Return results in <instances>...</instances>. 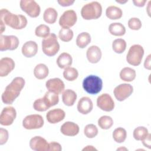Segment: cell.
Returning <instances> with one entry per match:
<instances>
[{
    "instance_id": "obj_7",
    "label": "cell",
    "mask_w": 151,
    "mask_h": 151,
    "mask_svg": "<svg viewBox=\"0 0 151 151\" xmlns=\"http://www.w3.org/2000/svg\"><path fill=\"white\" fill-rule=\"evenodd\" d=\"M19 6L21 9L31 18H36L40 14L41 8L34 0H21Z\"/></svg>"
},
{
    "instance_id": "obj_17",
    "label": "cell",
    "mask_w": 151,
    "mask_h": 151,
    "mask_svg": "<svg viewBox=\"0 0 151 151\" xmlns=\"http://www.w3.org/2000/svg\"><path fill=\"white\" fill-rule=\"evenodd\" d=\"M65 116V111L61 109H52L46 114L47 121L51 124L58 123L64 119Z\"/></svg>"
},
{
    "instance_id": "obj_2",
    "label": "cell",
    "mask_w": 151,
    "mask_h": 151,
    "mask_svg": "<svg viewBox=\"0 0 151 151\" xmlns=\"http://www.w3.org/2000/svg\"><path fill=\"white\" fill-rule=\"evenodd\" d=\"M27 18L22 15L11 13L8 9L2 8L0 11V24L6 25L15 29H22L27 25Z\"/></svg>"
},
{
    "instance_id": "obj_49",
    "label": "cell",
    "mask_w": 151,
    "mask_h": 151,
    "mask_svg": "<svg viewBox=\"0 0 151 151\" xmlns=\"http://www.w3.org/2000/svg\"><path fill=\"white\" fill-rule=\"evenodd\" d=\"M127 150V149H126V148H125V147H120V148H118L117 149V150Z\"/></svg>"
},
{
    "instance_id": "obj_8",
    "label": "cell",
    "mask_w": 151,
    "mask_h": 151,
    "mask_svg": "<svg viewBox=\"0 0 151 151\" xmlns=\"http://www.w3.org/2000/svg\"><path fill=\"white\" fill-rule=\"evenodd\" d=\"M44 124L43 117L38 114L28 115L22 121V126L27 130L40 129L43 126Z\"/></svg>"
},
{
    "instance_id": "obj_28",
    "label": "cell",
    "mask_w": 151,
    "mask_h": 151,
    "mask_svg": "<svg viewBox=\"0 0 151 151\" xmlns=\"http://www.w3.org/2000/svg\"><path fill=\"white\" fill-rule=\"evenodd\" d=\"M109 32L114 36H123L126 33L125 27L120 22H114L109 27Z\"/></svg>"
},
{
    "instance_id": "obj_40",
    "label": "cell",
    "mask_w": 151,
    "mask_h": 151,
    "mask_svg": "<svg viewBox=\"0 0 151 151\" xmlns=\"http://www.w3.org/2000/svg\"><path fill=\"white\" fill-rule=\"evenodd\" d=\"M142 26V24L140 19L138 18H131L128 21V27L132 30H139Z\"/></svg>"
},
{
    "instance_id": "obj_6",
    "label": "cell",
    "mask_w": 151,
    "mask_h": 151,
    "mask_svg": "<svg viewBox=\"0 0 151 151\" xmlns=\"http://www.w3.org/2000/svg\"><path fill=\"white\" fill-rule=\"evenodd\" d=\"M144 55V49L143 47L139 44H134L132 45L127 54V62L133 65L137 66L140 64Z\"/></svg>"
},
{
    "instance_id": "obj_33",
    "label": "cell",
    "mask_w": 151,
    "mask_h": 151,
    "mask_svg": "<svg viewBox=\"0 0 151 151\" xmlns=\"http://www.w3.org/2000/svg\"><path fill=\"white\" fill-rule=\"evenodd\" d=\"M78 76V72L77 70L74 67H68L64 69L63 71L64 78L68 81H73L77 78Z\"/></svg>"
},
{
    "instance_id": "obj_48",
    "label": "cell",
    "mask_w": 151,
    "mask_h": 151,
    "mask_svg": "<svg viewBox=\"0 0 151 151\" xmlns=\"http://www.w3.org/2000/svg\"><path fill=\"white\" fill-rule=\"evenodd\" d=\"M128 1H116V2H118V3H120V4H125V3H126Z\"/></svg>"
},
{
    "instance_id": "obj_29",
    "label": "cell",
    "mask_w": 151,
    "mask_h": 151,
    "mask_svg": "<svg viewBox=\"0 0 151 151\" xmlns=\"http://www.w3.org/2000/svg\"><path fill=\"white\" fill-rule=\"evenodd\" d=\"M91 42V36L87 32H83L78 35L76 38V45L80 48L86 47Z\"/></svg>"
},
{
    "instance_id": "obj_27",
    "label": "cell",
    "mask_w": 151,
    "mask_h": 151,
    "mask_svg": "<svg viewBox=\"0 0 151 151\" xmlns=\"http://www.w3.org/2000/svg\"><path fill=\"white\" fill-rule=\"evenodd\" d=\"M57 16V11L54 8L50 7L45 10L43 14V19L47 24H53L56 22Z\"/></svg>"
},
{
    "instance_id": "obj_41",
    "label": "cell",
    "mask_w": 151,
    "mask_h": 151,
    "mask_svg": "<svg viewBox=\"0 0 151 151\" xmlns=\"http://www.w3.org/2000/svg\"><path fill=\"white\" fill-rule=\"evenodd\" d=\"M8 132L4 128L0 129V145H2L6 143L8 139Z\"/></svg>"
},
{
    "instance_id": "obj_18",
    "label": "cell",
    "mask_w": 151,
    "mask_h": 151,
    "mask_svg": "<svg viewBox=\"0 0 151 151\" xmlns=\"http://www.w3.org/2000/svg\"><path fill=\"white\" fill-rule=\"evenodd\" d=\"M79 130L78 125L72 122H66L60 127L61 133L67 136H75L78 134Z\"/></svg>"
},
{
    "instance_id": "obj_3",
    "label": "cell",
    "mask_w": 151,
    "mask_h": 151,
    "mask_svg": "<svg viewBox=\"0 0 151 151\" xmlns=\"http://www.w3.org/2000/svg\"><path fill=\"white\" fill-rule=\"evenodd\" d=\"M102 14V6L97 1L84 5L81 9V15L84 19L91 20L100 18Z\"/></svg>"
},
{
    "instance_id": "obj_22",
    "label": "cell",
    "mask_w": 151,
    "mask_h": 151,
    "mask_svg": "<svg viewBox=\"0 0 151 151\" xmlns=\"http://www.w3.org/2000/svg\"><path fill=\"white\" fill-rule=\"evenodd\" d=\"M77 96L76 93L71 89H66L63 92L62 101L67 106H72L75 103Z\"/></svg>"
},
{
    "instance_id": "obj_16",
    "label": "cell",
    "mask_w": 151,
    "mask_h": 151,
    "mask_svg": "<svg viewBox=\"0 0 151 151\" xmlns=\"http://www.w3.org/2000/svg\"><path fill=\"white\" fill-rule=\"evenodd\" d=\"M14 61L9 57H4L0 60V76H7L15 68Z\"/></svg>"
},
{
    "instance_id": "obj_31",
    "label": "cell",
    "mask_w": 151,
    "mask_h": 151,
    "mask_svg": "<svg viewBox=\"0 0 151 151\" xmlns=\"http://www.w3.org/2000/svg\"><path fill=\"white\" fill-rule=\"evenodd\" d=\"M43 98L50 108L57 104L59 101L58 94L50 91H48L45 93Z\"/></svg>"
},
{
    "instance_id": "obj_9",
    "label": "cell",
    "mask_w": 151,
    "mask_h": 151,
    "mask_svg": "<svg viewBox=\"0 0 151 151\" xmlns=\"http://www.w3.org/2000/svg\"><path fill=\"white\" fill-rule=\"evenodd\" d=\"M19 41L15 35L0 36V50L1 51L6 50H15L19 45Z\"/></svg>"
},
{
    "instance_id": "obj_1",
    "label": "cell",
    "mask_w": 151,
    "mask_h": 151,
    "mask_svg": "<svg viewBox=\"0 0 151 151\" xmlns=\"http://www.w3.org/2000/svg\"><path fill=\"white\" fill-rule=\"evenodd\" d=\"M25 80L21 77H17L6 87L2 94L1 99L4 103L11 104L19 96L25 86Z\"/></svg>"
},
{
    "instance_id": "obj_10",
    "label": "cell",
    "mask_w": 151,
    "mask_h": 151,
    "mask_svg": "<svg viewBox=\"0 0 151 151\" xmlns=\"http://www.w3.org/2000/svg\"><path fill=\"white\" fill-rule=\"evenodd\" d=\"M133 92V87L127 83H123L116 86L113 93L115 98L119 101H123L128 98Z\"/></svg>"
},
{
    "instance_id": "obj_37",
    "label": "cell",
    "mask_w": 151,
    "mask_h": 151,
    "mask_svg": "<svg viewBox=\"0 0 151 151\" xmlns=\"http://www.w3.org/2000/svg\"><path fill=\"white\" fill-rule=\"evenodd\" d=\"M35 34L37 37L45 38L50 34V28L47 25L41 24L36 27Z\"/></svg>"
},
{
    "instance_id": "obj_39",
    "label": "cell",
    "mask_w": 151,
    "mask_h": 151,
    "mask_svg": "<svg viewBox=\"0 0 151 151\" xmlns=\"http://www.w3.org/2000/svg\"><path fill=\"white\" fill-rule=\"evenodd\" d=\"M33 108L35 110L38 111H45L50 109L43 97L38 99L34 101L33 103Z\"/></svg>"
},
{
    "instance_id": "obj_46",
    "label": "cell",
    "mask_w": 151,
    "mask_h": 151,
    "mask_svg": "<svg viewBox=\"0 0 151 151\" xmlns=\"http://www.w3.org/2000/svg\"><path fill=\"white\" fill-rule=\"evenodd\" d=\"M134 5L138 7H142L145 5L146 2V0H134L133 1Z\"/></svg>"
},
{
    "instance_id": "obj_38",
    "label": "cell",
    "mask_w": 151,
    "mask_h": 151,
    "mask_svg": "<svg viewBox=\"0 0 151 151\" xmlns=\"http://www.w3.org/2000/svg\"><path fill=\"white\" fill-rule=\"evenodd\" d=\"M98 129L94 124H87L84 129V133L85 136L89 139L95 137L98 134Z\"/></svg>"
},
{
    "instance_id": "obj_12",
    "label": "cell",
    "mask_w": 151,
    "mask_h": 151,
    "mask_svg": "<svg viewBox=\"0 0 151 151\" xmlns=\"http://www.w3.org/2000/svg\"><path fill=\"white\" fill-rule=\"evenodd\" d=\"M17 116V111L12 106L6 107L3 109L0 115V124L8 126L11 125Z\"/></svg>"
},
{
    "instance_id": "obj_15",
    "label": "cell",
    "mask_w": 151,
    "mask_h": 151,
    "mask_svg": "<svg viewBox=\"0 0 151 151\" xmlns=\"http://www.w3.org/2000/svg\"><path fill=\"white\" fill-rule=\"evenodd\" d=\"M31 149L35 151H48L49 143L41 136H37L31 139L29 141Z\"/></svg>"
},
{
    "instance_id": "obj_30",
    "label": "cell",
    "mask_w": 151,
    "mask_h": 151,
    "mask_svg": "<svg viewBox=\"0 0 151 151\" xmlns=\"http://www.w3.org/2000/svg\"><path fill=\"white\" fill-rule=\"evenodd\" d=\"M114 140L119 143H123L127 137V132L123 127H117L113 132L112 134Z\"/></svg>"
},
{
    "instance_id": "obj_32",
    "label": "cell",
    "mask_w": 151,
    "mask_h": 151,
    "mask_svg": "<svg viewBox=\"0 0 151 151\" xmlns=\"http://www.w3.org/2000/svg\"><path fill=\"white\" fill-rule=\"evenodd\" d=\"M126 41L122 38L116 39L112 42V49L117 54L123 53L126 50Z\"/></svg>"
},
{
    "instance_id": "obj_11",
    "label": "cell",
    "mask_w": 151,
    "mask_h": 151,
    "mask_svg": "<svg viewBox=\"0 0 151 151\" xmlns=\"http://www.w3.org/2000/svg\"><path fill=\"white\" fill-rule=\"evenodd\" d=\"M77 20L76 12L73 9H68L64 12L59 19V25L62 28H70L74 26Z\"/></svg>"
},
{
    "instance_id": "obj_25",
    "label": "cell",
    "mask_w": 151,
    "mask_h": 151,
    "mask_svg": "<svg viewBox=\"0 0 151 151\" xmlns=\"http://www.w3.org/2000/svg\"><path fill=\"white\" fill-rule=\"evenodd\" d=\"M49 74L48 67L42 63L37 64L34 69V75L38 80L45 79Z\"/></svg>"
},
{
    "instance_id": "obj_13",
    "label": "cell",
    "mask_w": 151,
    "mask_h": 151,
    "mask_svg": "<svg viewBox=\"0 0 151 151\" xmlns=\"http://www.w3.org/2000/svg\"><path fill=\"white\" fill-rule=\"evenodd\" d=\"M97 106L104 111H111L114 108V101L110 95L103 93L97 99Z\"/></svg>"
},
{
    "instance_id": "obj_4",
    "label": "cell",
    "mask_w": 151,
    "mask_h": 151,
    "mask_svg": "<svg viewBox=\"0 0 151 151\" xmlns=\"http://www.w3.org/2000/svg\"><path fill=\"white\" fill-rule=\"evenodd\" d=\"M103 87L102 80L95 75L86 77L83 81V88L90 94H97L101 91Z\"/></svg>"
},
{
    "instance_id": "obj_24",
    "label": "cell",
    "mask_w": 151,
    "mask_h": 151,
    "mask_svg": "<svg viewBox=\"0 0 151 151\" xmlns=\"http://www.w3.org/2000/svg\"><path fill=\"white\" fill-rule=\"evenodd\" d=\"M106 17L110 19H119L123 15V12L119 7L114 5H111L106 8Z\"/></svg>"
},
{
    "instance_id": "obj_47",
    "label": "cell",
    "mask_w": 151,
    "mask_h": 151,
    "mask_svg": "<svg viewBox=\"0 0 151 151\" xmlns=\"http://www.w3.org/2000/svg\"><path fill=\"white\" fill-rule=\"evenodd\" d=\"M97 150V149L91 145H88L86 147L83 149V150Z\"/></svg>"
},
{
    "instance_id": "obj_20",
    "label": "cell",
    "mask_w": 151,
    "mask_h": 151,
    "mask_svg": "<svg viewBox=\"0 0 151 151\" xmlns=\"http://www.w3.org/2000/svg\"><path fill=\"white\" fill-rule=\"evenodd\" d=\"M22 54L27 58H31L35 56L38 52V45L33 41L25 42L21 49Z\"/></svg>"
},
{
    "instance_id": "obj_21",
    "label": "cell",
    "mask_w": 151,
    "mask_h": 151,
    "mask_svg": "<svg viewBox=\"0 0 151 151\" xmlns=\"http://www.w3.org/2000/svg\"><path fill=\"white\" fill-rule=\"evenodd\" d=\"M102 55L101 49L97 45L90 47L86 52L88 61L93 64L97 63L101 59Z\"/></svg>"
},
{
    "instance_id": "obj_44",
    "label": "cell",
    "mask_w": 151,
    "mask_h": 151,
    "mask_svg": "<svg viewBox=\"0 0 151 151\" xmlns=\"http://www.w3.org/2000/svg\"><path fill=\"white\" fill-rule=\"evenodd\" d=\"M57 2L61 6L65 7L72 5L75 1L74 0H58Z\"/></svg>"
},
{
    "instance_id": "obj_45",
    "label": "cell",
    "mask_w": 151,
    "mask_h": 151,
    "mask_svg": "<svg viewBox=\"0 0 151 151\" xmlns=\"http://www.w3.org/2000/svg\"><path fill=\"white\" fill-rule=\"evenodd\" d=\"M150 57L151 55L149 54L147 55L146 58L144 62V67L146 68L148 70H150L151 69V65H150Z\"/></svg>"
},
{
    "instance_id": "obj_36",
    "label": "cell",
    "mask_w": 151,
    "mask_h": 151,
    "mask_svg": "<svg viewBox=\"0 0 151 151\" xmlns=\"http://www.w3.org/2000/svg\"><path fill=\"white\" fill-rule=\"evenodd\" d=\"M74 36L73 31L70 28H62L58 33L59 38L63 42L70 41Z\"/></svg>"
},
{
    "instance_id": "obj_26",
    "label": "cell",
    "mask_w": 151,
    "mask_h": 151,
    "mask_svg": "<svg viewBox=\"0 0 151 151\" xmlns=\"http://www.w3.org/2000/svg\"><path fill=\"white\" fill-rule=\"evenodd\" d=\"M136 76V71L130 67H124L120 72V78L124 81H133L135 79Z\"/></svg>"
},
{
    "instance_id": "obj_43",
    "label": "cell",
    "mask_w": 151,
    "mask_h": 151,
    "mask_svg": "<svg viewBox=\"0 0 151 151\" xmlns=\"http://www.w3.org/2000/svg\"><path fill=\"white\" fill-rule=\"evenodd\" d=\"M142 142L145 147L150 149L151 148V134L149 133L148 135L143 140H142Z\"/></svg>"
},
{
    "instance_id": "obj_23",
    "label": "cell",
    "mask_w": 151,
    "mask_h": 151,
    "mask_svg": "<svg viewBox=\"0 0 151 151\" xmlns=\"http://www.w3.org/2000/svg\"><path fill=\"white\" fill-rule=\"evenodd\" d=\"M57 64L60 68H66L71 65L73 58L71 55L67 52H63L57 59Z\"/></svg>"
},
{
    "instance_id": "obj_19",
    "label": "cell",
    "mask_w": 151,
    "mask_h": 151,
    "mask_svg": "<svg viewBox=\"0 0 151 151\" xmlns=\"http://www.w3.org/2000/svg\"><path fill=\"white\" fill-rule=\"evenodd\" d=\"M77 108L79 113L82 114H87L93 110V101L88 97H83L79 100Z\"/></svg>"
},
{
    "instance_id": "obj_14",
    "label": "cell",
    "mask_w": 151,
    "mask_h": 151,
    "mask_svg": "<svg viewBox=\"0 0 151 151\" xmlns=\"http://www.w3.org/2000/svg\"><path fill=\"white\" fill-rule=\"evenodd\" d=\"M45 87L50 91L60 94L64 91V82L59 78H53L48 80L45 83Z\"/></svg>"
},
{
    "instance_id": "obj_42",
    "label": "cell",
    "mask_w": 151,
    "mask_h": 151,
    "mask_svg": "<svg viewBox=\"0 0 151 151\" xmlns=\"http://www.w3.org/2000/svg\"><path fill=\"white\" fill-rule=\"evenodd\" d=\"M62 147L61 145L56 142H51L49 143V150L48 151H61Z\"/></svg>"
},
{
    "instance_id": "obj_35",
    "label": "cell",
    "mask_w": 151,
    "mask_h": 151,
    "mask_svg": "<svg viewBox=\"0 0 151 151\" xmlns=\"http://www.w3.org/2000/svg\"><path fill=\"white\" fill-rule=\"evenodd\" d=\"M113 124V119L109 116H103L98 120V125L104 130H107L111 127Z\"/></svg>"
},
{
    "instance_id": "obj_34",
    "label": "cell",
    "mask_w": 151,
    "mask_h": 151,
    "mask_svg": "<svg viewBox=\"0 0 151 151\" xmlns=\"http://www.w3.org/2000/svg\"><path fill=\"white\" fill-rule=\"evenodd\" d=\"M149 134L148 130L144 126H139L134 129L133 133V137L135 140L138 141H142Z\"/></svg>"
},
{
    "instance_id": "obj_5",
    "label": "cell",
    "mask_w": 151,
    "mask_h": 151,
    "mask_svg": "<svg viewBox=\"0 0 151 151\" xmlns=\"http://www.w3.org/2000/svg\"><path fill=\"white\" fill-rule=\"evenodd\" d=\"M42 50L47 56L52 57L60 50V44L57 37L54 33H51L42 41Z\"/></svg>"
}]
</instances>
